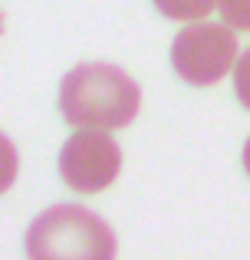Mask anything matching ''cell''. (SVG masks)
Instances as JSON below:
<instances>
[{
    "label": "cell",
    "instance_id": "cell-7",
    "mask_svg": "<svg viewBox=\"0 0 250 260\" xmlns=\"http://www.w3.org/2000/svg\"><path fill=\"white\" fill-rule=\"evenodd\" d=\"M218 10L234 30H250V0H218Z\"/></svg>",
    "mask_w": 250,
    "mask_h": 260
},
{
    "label": "cell",
    "instance_id": "cell-2",
    "mask_svg": "<svg viewBox=\"0 0 250 260\" xmlns=\"http://www.w3.org/2000/svg\"><path fill=\"white\" fill-rule=\"evenodd\" d=\"M26 254L33 260H109L116 257V234L79 204H53L26 231Z\"/></svg>",
    "mask_w": 250,
    "mask_h": 260
},
{
    "label": "cell",
    "instance_id": "cell-8",
    "mask_svg": "<svg viewBox=\"0 0 250 260\" xmlns=\"http://www.w3.org/2000/svg\"><path fill=\"white\" fill-rule=\"evenodd\" d=\"M244 168H247V175H250V139H247V145H244Z\"/></svg>",
    "mask_w": 250,
    "mask_h": 260
},
{
    "label": "cell",
    "instance_id": "cell-5",
    "mask_svg": "<svg viewBox=\"0 0 250 260\" xmlns=\"http://www.w3.org/2000/svg\"><path fill=\"white\" fill-rule=\"evenodd\" d=\"M152 4L168 20H201L211 13L214 0H152Z\"/></svg>",
    "mask_w": 250,
    "mask_h": 260
},
{
    "label": "cell",
    "instance_id": "cell-3",
    "mask_svg": "<svg viewBox=\"0 0 250 260\" xmlns=\"http://www.w3.org/2000/svg\"><path fill=\"white\" fill-rule=\"evenodd\" d=\"M237 63V37L231 23H191L174 37L171 66L188 86H214Z\"/></svg>",
    "mask_w": 250,
    "mask_h": 260
},
{
    "label": "cell",
    "instance_id": "cell-6",
    "mask_svg": "<svg viewBox=\"0 0 250 260\" xmlns=\"http://www.w3.org/2000/svg\"><path fill=\"white\" fill-rule=\"evenodd\" d=\"M234 95L250 112V50H244L234 63Z\"/></svg>",
    "mask_w": 250,
    "mask_h": 260
},
{
    "label": "cell",
    "instance_id": "cell-4",
    "mask_svg": "<svg viewBox=\"0 0 250 260\" xmlns=\"http://www.w3.org/2000/svg\"><path fill=\"white\" fill-rule=\"evenodd\" d=\"M119 172H122V148L116 145V139L105 135V128L102 132L79 128L73 139H66L59 152V178L83 194L105 191Z\"/></svg>",
    "mask_w": 250,
    "mask_h": 260
},
{
    "label": "cell",
    "instance_id": "cell-1",
    "mask_svg": "<svg viewBox=\"0 0 250 260\" xmlns=\"http://www.w3.org/2000/svg\"><path fill=\"white\" fill-rule=\"evenodd\" d=\"M138 83L109 63H83L59 83V112L76 128H125L138 115Z\"/></svg>",
    "mask_w": 250,
    "mask_h": 260
}]
</instances>
